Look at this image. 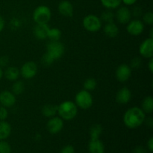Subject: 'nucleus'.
I'll list each match as a JSON object with an SVG mask.
<instances>
[{
  "instance_id": "f704fd0d",
  "label": "nucleus",
  "mask_w": 153,
  "mask_h": 153,
  "mask_svg": "<svg viewBox=\"0 0 153 153\" xmlns=\"http://www.w3.org/2000/svg\"><path fill=\"white\" fill-rule=\"evenodd\" d=\"M9 63V59L7 56L0 57V67H6Z\"/></svg>"
},
{
  "instance_id": "ea45409f",
  "label": "nucleus",
  "mask_w": 153,
  "mask_h": 153,
  "mask_svg": "<svg viewBox=\"0 0 153 153\" xmlns=\"http://www.w3.org/2000/svg\"><path fill=\"white\" fill-rule=\"evenodd\" d=\"M144 122H146V126H148L149 127H152L153 126V120H152V117H147V119L145 118L144 120Z\"/></svg>"
},
{
  "instance_id": "f257e3e1",
  "label": "nucleus",
  "mask_w": 153,
  "mask_h": 153,
  "mask_svg": "<svg viewBox=\"0 0 153 153\" xmlns=\"http://www.w3.org/2000/svg\"><path fill=\"white\" fill-rule=\"evenodd\" d=\"M146 114L139 107H131L124 113L123 120L126 127L131 129L138 128L144 123Z\"/></svg>"
},
{
  "instance_id": "39448f33",
  "label": "nucleus",
  "mask_w": 153,
  "mask_h": 153,
  "mask_svg": "<svg viewBox=\"0 0 153 153\" xmlns=\"http://www.w3.org/2000/svg\"><path fill=\"white\" fill-rule=\"evenodd\" d=\"M83 26L90 32H97L102 28V21L97 15H87L83 19Z\"/></svg>"
},
{
  "instance_id": "37998d69",
  "label": "nucleus",
  "mask_w": 153,
  "mask_h": 153,
  "mask_svg": "<svg viewBox=\"0 0 153 153\" xmlns=\"http://www.w3.org/2000/svg\"><path fill=\"white\" fill-rule=\"evenodd\" d=\"M3 76H4V72H3L1 67H0V80H1V78L3 77Z\"/></svg>"
},
{
  "instance_id": "6ab92c4d",
  "label": "nucleus",
  "mask_w": 153,
  "mask_h": 153,
  "mask_svg": "<svg viewBox=\"0 0 153 153\" xmlns=\"http://www.w3.org/2000/svg\"><path fill=\"white\" fill-rule=\"evenodd\" d=\"M11 126L5 120L0 121V140H5L10 135Z\"/></svg>"
},
{
  "instance_id": "cd10ccee",
  "label": "nucleus",
  "mask_w": 153,
  "mask_h": 153,
  "mask_svg": "<svg viewBox=\"0 0 153 153\" xmlns=\"http://www.w3.org/2000/svg\"><path fill=\"white\" fill-rule=\"evenodd\" d=\"M114 13L111 11V10L107 9V10L102 13L100 19H101V21H103L105 22H114Z\"/></svg>"
},
{
  "instance_id": "4be33fe9",
  "label": "nucleus",
  "mask_w": 153,
  "mask_h": 153,
  "mask_svg": "<svg viewBox=\"0 0 153 153\" xmlns=\"http://www.w3.org/2000/svg\"><path fill=\"white\" fill-rule=\"evenodd\" d=\"M140 108L143 110V111L145 114H149L152 113L153 111V98L151 96H148V97H145L143 99V102H142V105Z\"/></svg>"
},
{
  "instance_id": "7ed1b4c3",
  "label": "nucleus",
  "mask_w": 153,
  "mask_h": 153,
  "mask_svg": "<svg viewBox=\"0 0 153 153\" xmlns=\"http://www.w3.org/2000/svg\"><path fill=\"white\" fill-rule=\"evenodd\" d=\"M32 17L36 24H47L52 17V12L47 6L40 5L34 9Z\"/></svg>"
},
{
  "instance_id": "aec40b11",
  "label": "nucleus",
  "mask_w": 153,
  "mask_h": 153,
  "mask_svg": "<svg viewBox=\"0 0 153 153\" xmlns=\"http://www.w3.org/2000/svg\"><path fill=\"white\" fill-rule=\"evenodd\" d=\"M4 76L8 81L15 82L20 76L19 70L15 67H9L6 69L4 73Z\"/></svg>"
},
{
  "instance_id": "4468645a",
  "label": "nucleus",
  "mask_w": 153,
  "mask_h": 153,
  "mask_svg": "<svg viewBox=\"0 0 153 153\" xmlns=\"http://www.w3.org/2000/svg\"><path fill=\"white\" fill-rule=\"evenodd\" d=\"M117 102L120 105H125L129 102L131 99V92L127 87L120 88L116 94Z\"/></svg>"
},
{
  "instance_id": "c9c22d12",
  "label": "nucleus",
  "mask_w": 153,
  "mask_h": 153,
  "mask_svg": "<svg viewBox=\"0 0 153 153\" xmlns=\"http://www.w3.org/2000/svg\"><path fill=\"white\" fill-rule=\"evenodd\" d=\"M141 13H142L141 9L138 7H134V10H133V12L131 13V15L133 14L134 16H136V17H138V16H140Z\"/></svg>"
},
{
  "instance_id": "9d476101",
  "label": "nucleus",
  "mask_w": 153,
  "mask_h": 153,
  "mask_svg": "<svg viewBox=\"0 0 153 153\" xmlns=\"http://www.w3.org/2000/svg\"><path fill=\"white\" fill-rule=\"evenodd\" d=\"M139 53L143 58H149L153 57V38L145 39L139 46Z\"/></svg>"
},
{
  "instance_id": "58836bf2",
  "label": "nucleus",
  "mask_w": 153,
  "mask_h": 153,
  "mask_svg": "<svg viewBox=\"0 0 153 153\" xmlns=\"http://www.w3.org/2000/svg\"><path fill=\"white\" fill-rule=\"evenodd\" d=\"M147 146L148 149L150 152H152L153 151V137H150L149 140H148L147 142Z\"/></svg>"
},
{
  "instance_id": "f3484780",
  "label": "nucleus",
  "mask_w": 153,
  "mask_h": 153,
  "mask_svg": "<svg viewBox=\"0 0 153 153\" xmlns=\"http://www.w3.org/2000/svg\"><path fill=\"white\" fill-rule=\"evenodd\" d=\"M88 149L91 153H105L104 143L98 139H91L88 144Z\"/></svg>"
},
{
  "instance_id": "c85d7f7f",
  "label": "nucleus",
  "mask_w": 153,
  "mask_h": 153,
  "mask_svg": "<svg viewBox=\"0 0 153 153\" xmlns=\"http://www.w3.org/2000/svg\"><path fill=\"white\" fill-rule=\"evenodd\" d=\"M54 61H55L54 58H52L49 54H48L47 52H46V53L43 55V57H42L41 58L42 64H43V66H45V67H49V66H51L52 64H53Z\"/></svg>"
},
{
  "instance_id": "a878e982",
  "label": "nucleus",
  "mask_w": 153,
  "mask_h": 153,
  "mask_svg": "<svg viewBox=\"0 0 153 153\" xmlns=\"http://www.w3.org/2000/svg\"><path fill=\"white\" fill-rule=\"evenodd\" d=\"M25 90V85L22 81H15L12 85V93L15 96L19 95Z\"/></svg>"
},
{
  "instance_id": "4c0bfd02",
  "label": "nucleus",
  "mask_w": 153,
  "mask_h": 153,
  "mask_svg": "<svg viewBox=\"0 0 153 153\" xmlns=\"http://www.w3.org/2000/svg\"><path fill=\"white\" fill-rule=\"evenodd\" d=\"M134 153H146V150L143 146H137L134 149Z\"/></svg>"
},
{
  "instance_id": "7c9ffc66",
  "label": "nucleus",
  "mask_w": 153,
  "mask_h": 153,
  "mask_svg": "<svg viewBox=\"0 0 153 153\" xmlns=\"http://www.w3.org/2000/svg\"><path fill=\"white\" fill-rule=\"evenodd\" d=\"M143 22L146 25H152L153 24V13L152 12H146L143 16Z\"/></svg>"
},
{
  "instance_id": "1a4fd4ad",
  "label": "nucleus",
  "mask_w": 153,
  "mask_h": 153,
  "mask_svg": "<svg viewBox=\"0 0 153 153\" xmlns=\"http://www.w3.org/2000/svg\"><path fill=\"white\" fill-rule=\"evenodd\" d=\"M64 128V120L60 117L55 116L49 118L46 123V128L50 134L59 133Z\"/></svg>"
},
{
  "instance_id": "393cba45",
  "label": "nucleus",
  "mask_w": 153,
  "mask_h": 153,
  "mask_svg": "<svg viewBox=\"0 0 153 153\" xmlns=\"http://www.w3.org/2000/svg\"><path fill=\"white\" fill-rule=\"evenodd\" d=\"M102 132V127L100 124H94L90 129V134L91 139L100 138Z\"/></svg>"
},
{
  "instance_id": "6e6552de",
  "label": "nucleus",
  "mask_w": 153,
  "mask_h": 153,
  "mask_svg": "<svg viewBox=\"0 0 153 153\" xmlns=\"http://www.w3.org/2000/svg\"><path fill=\"white\" fill-rule=\"evenodd\" d=\"M144 30V23L140 19H135L130 20L127 23L126 31L130 35L137 36L140 35Z\"/></svg>"
},
{
  "instance_id": "2f4dec72",
  "label": "nucleus",
  "mask_w": 153,
  "mask_h": 153,
  "mask_svg": "<svg viewBox=\"0 0 153 153\" xmlns=\"http://www.w3.org/2000/svg\"><path fill=\"white\" fill-rule=\"evenodd\" d=\"M141 64H142V61L141 59H140V58L136 57V58H134L132 60H131L129 67L133 69H137L141 66Z\"/></svg>"
},
{
  "instance_id": "dca6fc26",
  "label": "nucleus",
  "mask_w": 153,
  "mask_h": 153,
  "mask_svg": "<svg viewBox=\"0 0 153 153\" xmlns=\"http://www.w3.org/2000/svg\"><path fill=\"white\" fill-rule=\"evenodd\" d=\"M49 29V27L47 24H36L33 30V33L36 38L40 40H43L47 38Z\"/></svg>"
},
{
  "instance_id": "f03ea898",
  "label": "nucleus",
  "mask_w": 153,
  "mask_h": 153,
  "mask_svg": "<svg viewBox=\"0 0 153 153\" xmlns=\"http://www.w3.org/2000/svg\"><path fill=\"white\" fill-rule=\"evenodd\" d=\"M57 114L63 120H72L77 115L78 107L74 102L67 100L58 106Z\"/></svg>"
},
{
  "instance_id": "c756f323",
  "label": "nucleus",
  "mask_w": 153,
  "mask_h": 153,
  "mask_svg": "<svg viewBox=\"0 0 153 153\" xmlns=\"http://www.w3.org/2000/svg\"><path fill=\"white\" fill-rule=\"evenodd\" d=\"M11 152V147L10 145L7 142L4 141V140H0V153H10Z\"/></svg>"
},
{
  "instance_id": "e433bc0d",
  "label": "nucleus",
  "mask_w": 153,
  "mask_h": 153,
  "mask_svg": "<svg viewBox=\"0 0 153 153\" xmlns=\"http://www.w3.org/2000/svg\"><path fill=\"white\" fill-rule=\"evenodd\" d=\"M137 0H122V2H123L124 4L126 6L132 5V4H135Z\"/></svg>"
},
{
  "instance_id": "473e14b6",
  "label": "nucleus",
  "mask_w": 153,
  "mask_h": 153,
  "mask_svg": "<svg viewBox=\"0 0 153 153\" xmlns=\"http://www.w3.org/2000/svg\"><path fill=\"white\" fill-rule=\"evenodd\" d=\"M7 116H8V112H7V108L0 105V121L5 120Z\"/></svg>"
},
{
  "instance_id": "ddd939ff",
  "label": "nucleus",
  "mask_w": 153,
  "mask_h": 153,
  "mask_svg": "<svg viewBox=\"0 0 153 153\" xmlns=\"http://www.w3.org/2000/svg\"><path fill=\"white\" fill-rule=\"evenodd\" d=\"M16 96L12 92L4 91L0 93V104L5 108H10L16 103Z\"/></svg>"
},
{
  "instance_id": "b1692460",
  "label": "nucleus",
  "mask_w": 153,
  "mask_h": 153,
  "mask_svg": "<svg viewBox=\"0 0 153 153\" xmlns=\"http://www.w3.org/2000/svg\"><path fill=\"white\" fill-rule=\"evenodd\" d=\"M103 7L106 9L113 10L117 9L120 6L122 0H100Z\"/></svg>"
},
{
  "instance_id": "f8f14e48",
  "label": "nucleus",
  "mask_w": 153,
  "mask_h": 153,
  "mask_svg": "<svg viewBox=\"0 0 153 153\" xmlns=\"http://www.w3.org/2000/svg\"><path fill=\"white\" fill-rule=\"evenodd\" d=\"M116 13L114 14L115 18L118 22L120 24H127L131 18V12L126 6L117 7Z\"/></svg>"
},
{
  "instance_id": "9b49d317",
  "label": "nucleus",
  "mask_w": 153,
  "mask_h": 153,
  "mask_svg": "<svg viewBox=\"0 0 153 153\" xmlns=\"http://www.w3.org/2000/svg\"><path fill=\"white\" fill-rule=\"evenodd\" d=\"M131 76V68L126 64H122L117 68L115 72L116 79L120 82H126L130 79Z\"/></svg>"
},
{
  "instance_id": "a19ab883",
  "label": "nucleus",
  "mask_w": 153,
  "mask_h": 153,
  "mask_svg": "<svg viewBox=\"0 0 153 153\" xmlns=\"http://www.w3.org/2000/svg\"><path fill=\"white\" fill-rule=\"evenodd\" d=\"M148 69L150 71V73H153V58H149V63H148Z\"/></svg>"
},
{
  "instance_id": "79ce46f5",
  "label": "nucleus",
  "mask_w": 153,
  "mask_h": 153,
  "mask_svg": "<svg viewBox=\"0 0 153 153\" xmlns=\"http://www.w3.org/2000/svg\"><path fill=\"white\" fill-rule=\"evenodd\" d=\"M4 20L3 19V17L1 16H0V32L2 31V30L4 29Z\"/></svg>"
},
{
  "instance_id": "412c9836",
  "label": "nucleus",
  "mask_w": 153,
  "mask_h": 153,
  "mask_svg": "<svg viewBox=\"0 0 153 153\" xmlns=\"http://www.w3.org/2000/svg\"><path fill=\"white\" fill-rule=\"evenodd\" d=\"M41 112L43 116L47 118L55 117L58 112V105L53 104H46L43 106Z\"/></svg>"
},
{
  "instance_id": "2eb2a0df",
  "label": "nucleus",
  "mask_w": 153,
  "mask_h": 153,
  "mask_svg": "<svg viewBox=\"0 0 153 153\" xmlns=\"http://www.w3.org/2000/svg\"><path fill=\"white\" fill-rule=\"evenodd\" d=\"M58 10L62 16L66 17H72L73 15V6L72 3L67 0L61 1L58 4Z\"/></svg>"
},
{
  "instance_id": "5701e85b",
  "label": "nucleus",
  "mask_w": 153,
  "mask_h": 153,
  "mask_svg": "<svg viewBox=\"0 0 153 153\" xmlns=\"http://www.w3.org/2000/svg\"><path fill=\"white\" fill-rule=\"evenodd\" d=\"M62 33L61 31L58 28H49L48 31L47 38L50 40V41H57L60 40Z\"/></svg>"
},
{
  "instance_id": "20e7f679",
  "label": "nucleus",
  "mask_w": 153,
  "mask_h": 153,
  "mask_svg": "<svg viewBox=\"0 0 153 153\" xmlns=\"http://www.w3.org/2000/svg\"><path fill=\"white\" fill-rule=\"evenodd\" d=\"M75 103L78 108L86 110L93 105L94 100L89 91L86 90H82L76 94L75 97Z\"/></svg>"
},
{
  "instance_id": "a211bd4d",
  "label": "nucleus",
  "mask_w": 153,
  "mask_h": 153,
  "mask_svg": "<svg viewBox=\"0 0 153 153\" xmlns=\"http://www.w3.org/2000/svg\"><path fill=\"white\" fill-rule=\"evenodd\" d=\"M103 31L106 36L111 38H114V37H116L119 34V28L115 22H106L105 25L103 27Z\"/></svg>"
},
{
  "instance_id": "72a5a7b5",
  "label": "nucleus",
  "mask_w": 153,
  "mask_h": 153,
  "mask_svg": "<svg viewBox=\"0 0 153 153\" xmlns=\"http://www.w3.org/2000/svg\"><path fill=\"white\" fill-rule=\"evenodd\" d=\"M61 153H75V149L72 145H67L61 149Z\"/></svg>"
},
{
  "instance_id": "423d86ee",
  "label": "nucleus",
  "mask_w": 153,
  "mask_h": 153,
  "mask_svg": "<svg viewBox=\"0 0 153 153\" xmlns=\"http://www.w3.org/2000/svg\"><path fill=\"white\" fill-rule=\"evenodd\" d=\"M65 48L62 43L57 41H49L47 44V53L49 54L55 61L60 59L64 55Z\"/></svg>"
},
{
  "instance_id": "0eeeda50",
  "label": "nucleus",
  "mask_w": 153,
  "mask_h": 153,
  "mask_svg": "<svg viewBox=\"0 0 153 153\" xmlns=\"http://www.w3.org/2000/svg\"><path fill=\"white\" fill-rule=\"evenodd\" d=\"M20 75L25 79H31L37 75V66L34 61H27L19 70Z\"/></svg>"
},
{
  "instance_id": "bb28decb",
  "label": "nucleus",
  "mask_w": 153,
  "mask_h": 153,
  "mask_svg": "<svg viewBox=\"0 0 153 153\" xmlns=\"http://www.w3.org/2000/svg\"><path fill=\"white\" fill-rule=\"evenodd\" d=\"M97 81L94 78H88L84 82V90H86L88 91H94L97 88Z\"/></svg>"
}]
</instances>
